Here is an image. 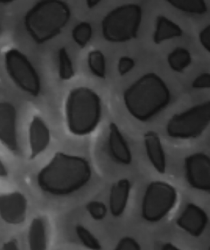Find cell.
Instances as JSON below:
<instances>
[{"label":"cell","instance_id":"cell-1","mask_svg":"<svg viewBox=\"0 0 210 250\" xmlns=\"http://www.w3.org/2000/svg\"><path fill=\"white\" fill-rule=\"evenodd\" d=\"M91 174V168L86 159L57 152L38 172V183L44 192L67 195L84 187Z\"/></svg>","mask_w":210,"mask_h":250},{"label":"cell","instance_id":"cell-2","mask_svg":"<svg viewBox=\"0 0 210 250\" xmlns=\"http://www.w3.org/2000/svg\"><path fill=\"white\" fill-rule=\"evenodd\" d=\"M126 108L141 122H147L167 106L171 93L166 83L155 73H147L124 94Z\"/></svg>","mask_w":210,"mask_h":250},{"label":"cell","instance_id":"cell-3","mask_svg":"<svg viewBox=\"0 0 210 250\" xmlns=\"http://www.w3.org/2000/svg\"><path fill=\"white\" fill-rule=\"evenodd\" d=\"M71 15L63 0H38L25 14L24 26L34 42L44 44L59 35Z\"/></svg>","mask_w":210,"mask_h":250},{"label":"cell","instance_id":"cell-4","mask_svg":"<svg viewBox=\"0 0 210 250\" xmlns=\"http://www.w3.org/2000/svg\"><path fill=\"white\" fill-rule=\"evenodd\" d=\"M66 119L73 134L83 136L95 130L101 117V102L94 90L85 87L71 90L66 101Z\"/></svg>","mask_w":210,"mask_h":250},{"label":"cell","instance_id":"cell-5","mask_svg":"<svg viewBox=\"0 0 210 250\" xmlns=\"http://www.w3.org/2000/svg\"><path fill=\"white\" fill-rule=\"evenodd\" d=\"M142 21V9L137 4L118 6L111 11L102 21L105 40L111 42H124L136 38Z\"/></svg>","mask_w":210,"mask_h":250},{"label":"cell","instance_id":"cell-6","mask_svg":"<svg viewBox=\"0 0 210 250\" xmlns=\"http://www.w3.org/2000/svg\"><path fill=\"white\" fill-rule=\"evenodd\" d=\"M6 73L13 83L30 96L37 98L42 89L39 75L27 56L12 48L5 54Z\"/></svg>","mask_w":210,"mask_h":250},{"label":"cell","instance_id":"cell-7","mask_svg":"<svg viewBox=\"0 0 210 250\" xmlns=\"http://www.w3.org/2000/svg\"><path fill=\"white\" fill-rule=\"evenodd\" d=\"M210 121V101L173 116L167 126V133L175 139H187L200 135Z\"/></svg>","mask_w":210,"mask_h":250},{"label":"cell","instance_id":"cell-8","mask_svg":"<svg viewBox=\"0 0 210 250\" xmlns=\"http://www.w3.org/2000/svg\"><path fill=\"white\" fill-rule=\"evenodd\" d=\"M176 200V190L171 185L162 182L151 183L143 200V219L151 223L160 221L172 210Z\"/></svg>","mask_w":210,"mask_h":250},{"label":"cell","instance_id":"cell-9","mask_svg":"<svg viewBox=\"0 0 210 250\" xmlns=\"http://www.w3.org/2000/svg\"><path fill=\"white\" fill-rule=\"evenodd\" d=\"M186 177L191 186L199 190L210 189V157L203 153H196L186 159Z\"/></svg>","mask_w":210,"mask_h":250},{"label":"cell","instance_id":"cell-10","mask_svg":"<svg viewBox=\"0 0 210 250\" xmlns=\"http://www.w3.org/2000/svg\"><path fill=\"white\" fill-rule=\"evenodd\" d=\"M27 200L22 193L16 191L0 196V217L6 223L17 225L26 218Z\"/></svg>","mask_w":210,"mask_h":250},{"label":"cell","instance_id":"cell-11","mask_svg":"<svg viewBox=\"0 0 210 250\" xmlns=\"http://www.w3.org/2000/svg\"><path fill=\"white\" fill-rule=\"evenodd\" d=\"M0 142L13 152L18 150L17 111L8 102H0Z\"/></svg>","mask_w":210,"mask_h":250},{"label":"cell","instance_id":"cell-12","mask_svg":"<svg viewBox=\"0 0 210 250\" xmlns=\"http://www.w3.org/2000/svg\"><path fill=\"white\" fill-rule=\"evenodd\" d=\"M209 218L202 208L190 204L177 219V224L192 236L199 237L207 227Z\"/></svg>","mask_w":210,"mask_h":250},{"label":"cell","instance_id":"cell-13","mask_svg":"<svg viewBox=\"0 0 210 250\" xmlns=\"http://www.w3.org/2000/svg\"><path fill=\"white\" fill-rule=\"evenodd\" d=\"M29 139L31 159H35L42 154L50 143V130L44 121L39 116H34L30 124Z\"/></svg>","mask_w":210,"mask_h":250},{"label":"cell","instance_id":"cell-14","mask_svg":"<svg viewBox=\"0 0 210 250\" xmlns=\"http://www.w3.org/2000/svg\"><path fill=\"white\" fill-rule=\"evenodd\" d=\"M109 146L111 156L117 163L124 165H128L132 163V152L127 142L124 139L118 127L113 123L109 126Z\"/></svg>","mask_w":210,"mask_h":250},{"label":"cell","instance_id":"cell-15","mask_svg":"<svg viewBox=\"0 0 210 250\" xmlns=\"http://www.w3.org/2000/svg\"><path fill=\"white\" fill-rule=\"evenodd\" d=\"M146 150L150 161L159 173L164 174L166 170V159L159 137L153 131L145 135Z\"/></svg>","mask_w":210,"mask_h":250},{"label":"cell","instance_id":"cell-16","mask_svg":"<svg viewBox=\"0 0 210 250\" xmlns=\"http://www.w3.org/2000/svg\"><path fill=\"white\" fill-rule=\"evenodd\" d=\"M130 188V182L127 179L119 180L111 188L109 207L113 216H120L125 210L129 198Z\"/></svg>","mask_w":210,"mask_h":250},{"label":"cell","instance_id":"cell-17","mask_svg":"<svg viewBox=\"0 0 210 250\" xmlns=\"http://www.w3.org/2000/svg\"><path fill=\"white\" fill-rule=\"evenodd\" d=\"M181 28L176 23L164 16H158L156 19V29L153 41L158 44L165 41L179 38L183 35Z\"/></svg>","mask_w":210,"mask_h":250},{"label":"cell","instance_id":"cell-18","mask_svg":"<svg viewBox=\"0 0 210 250\" xmlns=\"http://www.w3.org/2000/svg\"><path fill=\"white\" fill-rule=\"evenodd\" d=\"M28 241L30 249L46 250L47 247L46 228L43 219L37 217L33 219L29 229Z\"/></svg>","mask_w":210,"mask_h":250},{"label":"cell","instance_id":"cell-19","mask_svg":"<svg viewBox=\"0 0 210 250\" xmlns=\"http://www.w3.org/2000/svg\"><path fill=\"white\" fill-rule=\"evenodd\" d=\"M173 7L186 14L203 15L207 12L205 0H166Z\"/></svg>","mask_w":210,"mask_h":250},{"label":"cell","instance_id":"cell-20","mask_svg":"<svg viewBox=\"0 0 210 250\" xmlns=\"http://www.w3.org/2000/svg\"><path fill=\"white\" fill-rule=\"evenodd\" d=\"M167 62L173 71L182 72L191 62V57L187 49L183 47H177L169 54Z\"/></svg>","mask_w":210,"mask_h":250},{"label":"cell","instance_id":"cell-21","mask_svg":"<svg viewBox=\"0 0 210 250\" xmlns=\"http://www.w3.org/2000/svg\"><path fill=\"white\" fill-rule=\"evenodd\" d=\"M88 64L94 75L98 78H105L106 72V60L101 51L94 50L90 52L88 56Z\"/></svg>","mask_w":210,"mask_h":250},{"label":"cell","instance_id":"cell-22","mask_svg":"<svg viewBox=\"0 0 210 250\" xmlns=\"http://www.w3.org/2000/svg\"><path fill=\"white\" fill-rule=\"evenodd\" d=\"M58 74L63 81L72 79L75 75L74 65L65 47H61L59 50Z\"/></svg>","mask_w":210,"mask_h":250},{"label":"cell","instance_id":"cell-23","mask_svg":"<svg viewBox=\"0 0 210 250\" xmlns=\"http://www.w3.org/2000/svg\"><path fill=\"white\" fill-rule=\"evenodd\" d=\"M73 40L81 47L87 46L92 36V28L87 21H82L74 28L72 32Z\"/></svg>","mask_w":210,"mask_h":250},{"label":"cell","instance_id":"cell-24","mask_svg":"<svg viewBox=\"0 0 210 250\" xmlns=\"http://www.w3.org/2000/svg\"><path fill=\"white\" fill-rule=\"evenodd\" d=\"M76 232L81 242L88 249L92 250L102 249L101 245L98 242L97 238H95V237L83 226H77Z\"/></svg>","mask_w":210,"mask_h":250},{"label":"cell","instance_id":"cell-25","mask_svg":"<svg viewBox=\"0 0 210 250\" xmlns=\"http://www.w3.org/2000/svg\"><path fill=\"white\" fill-rule=\"evenodd\" d=\"M87 210L91 216L96 221H100L106 216L108 209L104 203L93 201L87 204Z\"/></svg>","mask_w":210,"mask_h":250},{"label":"cell","instance_id":"cell-26","mask_svg":"<svg viewBox=\"0 0 210 250\" xmlns=\"http://www.w3.org/2000/svg\"><path fill=\"white\" fill-rule=\"evenodd\" d=\"M117 250H140V246L134 238L125 237L119 241L116 246Z\"/></svg>","mask_w":210,"mask_h":250},{"label":"cell","instance_id":"cell-27","mask_svg":"<svg viewBox=\"0 0 210 250\" xmlns=\"http://www.w3.org/2000/svg\"><path fill=\"white\" fill-rule=\"evenodd\" d=\"M134 66V60L130 57H123L120 58L118 62V71L120 75H124L130 72Z\"/></svg>","mask_w":210,"mask_h":250},{"label":"cell","instance_id":"cell-28","mask_svg":"<svg viewBox=\"0 0 210 250\" xmlns=\"http://www.w3.org/2000/svg\"><path fill=\"white\" fill-rule=\"evenodd\" d=\"M192 87L195 89H209L210 87V73H203L197 77L192 83Z\"/></svg>","mask_w":210,"mask_h":250},{"label":"cell","instance_id":"cell-29","mask_svg":"<svg viewBox=\"0 0 210 250\" xmlns=\"http://www.w3.org/2000/svg\"><path fill=\"white\" fill-rule=\"evenodd\" d=\"M199 40L202 46L209 52L210 51V25H208L199 34Z\"/></svg>","mask_w":210,"mask_h":250},{"label":"cell","instance_id":"cell-30","mask_svg":"<svg viewBox=\"0 0 210 250\" xmlns=\"http://www.w3.org/2000/svg\"><path fill=\"white\" fill-rule=\"evenodd\" d=\"M3 250H13L18 249V245L16 240H12L4 244L3 247Z\"/></svg>","mask_w":210,"mask_h":250},{"label":"cell","instance_id":"cell-31","mask_svg":"<svg viewBox=\"0 0 210 250\" xmlns=\"http://www.w3.org/2000/svg\"><path fill=\"white\" fill-rule=\"evenodd\" d=\"M102 1V0H86V4L88 8L92 9L97 6Z\"/></svg>","mask_w":210,"mask_h":250},{"label":"cell","instance_id":"cell-32","mask_svg":"<svg viewBox=\"0 0 210 250\" xmlns=\"http://www.w3.org/2000/svg\"><path fill=\"white\" fill-rule=\"evenodd\" d=\"M8 175L7 169L1 160H0V177H6Z\"/></svg>","mask_w":210,"mask_h":250},{"label":"cell","instance_id":"cell-33","mask_svg":"<svg viewBox=\"0 0 210 250\" xmlns=\"http://www.w3.org/2000/svg\"><path fill=\"white\" fill-rule=\"evenodd\" d=\"M162 250H179L177 247H175V246H173L171 243H167L163 247Z\"/></svg>","mask_w":210,"mask_h":250},{"label":"cell","instance_id":"cell-34","mask_svg":"<svg viewBox=\"0 0 210 250\" xmlns=\"http://www.w3.org/2000/svg\"><path fill=\"white\" fill-rule=\"evenodd\" d=\"M17 0H0V4H3V5H7L16 1Z\"/></svg>","mask_w":210,"mask_h":250}]
</instances>
